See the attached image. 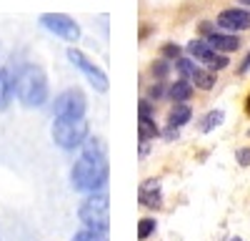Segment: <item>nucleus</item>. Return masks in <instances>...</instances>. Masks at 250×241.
<instances>
[{
	"instance_id": "nucleus-1",
	"label": "nucleus",
	"mask_w": 250,
	"mask_h": 241,
	"mask_svg": "<svg viewBox=\"0 0 250 241\" xmlns=\"http://www.w3.org/2000/svg\"><path fill=\"white\" fill-rule=\"evenodd\" d=\"M83 156L75 161V166L70 169V184L75 191L83 193H95L103 191L108 181V153L100 138L88 136L85 144L80 146Z\"/></svg>"
},
{
	"instance_id": "nucleus-2",
	"label": "nucleus",
	"mask_w": 250,
	"mask_h": 241,
	"mask_svg": "<svg viewBox=\"0 0 250 241\" xmlns=\"http://www.w3.org/2000/svg\"><path fill=\"white\" fill-rule=\"evenodd\" d=\"M13 93L25 108H38L48 100V78L43 68L35 63L20 66V71L13 75Z\"/></svg>"
},
{
	"instance_id": "nucleus-3",
	"label": "nucleus",
	"mask_w": 250,
	"mask_h": 241,
	"mask_svg": "<svg viewBox=\"0 0 250 241\" xmlns=\"http://www.w3.org/2000/svg\"><path fill=\"white\" fill-rule=\"evenodd\" d=\"M78 216H80V221H83V226H85V229L108 234V229H110V201H108V193L105 191L90 193L80 204Z\"/></svg>"
},
{
	"instance_id": "nucleus-4",
	"label": "nucleus",
	"mask_w": 250,
	"mask_h": 241,
	"mask_svg": "<svg viewBox=\"0 0 250 241\" xmlns=\"http://www.w3.org/2000/svg\"><path fill=\"white\" fill-rule=\"evenodd\" d=\"M85 138H88V123H85V118H55L53 120V141L60 146V148H65V151H75L80 148L83 144H85Z\"/></svg>"
},
{
	"instance_id": "nucleus-5",
	"label": "nucleus",
	"mask_w": 250,
	"mask_h": 241,
	"mask_svg": "<svg viewBox=\"0 0 250 241\" xmlns=\"http://www.w3.org/2000/svg\"><path fill=\"white\" fill-rule=\"evenodd\" d=\"M85 96H83V91L78 88H68L62 91L55 100H53V113L55 118H85Z\"/></svg>"
},
{
	"instance_id": "nucleus-6",
	"label": "nucleus",
	"mask_w": 250,
	"mask_h": 241,
	"mask_svg": "<svg viewBox=\"0 0 250 241\" xmlns=\"http://www.w3.org/2000/svg\"><path fill=\"white\" fill-rule=\"evenodd\" d=\"M68 60H70V63L83 73V75H85L88 78V83L95 88V91H100V93H105L108 91V75L105 73H103L95 63H93V60L85 55V53H83V50H78V48H68Z\"/></svg>"
},
{
	"instance_id": "nucleus-7",
	"label": "nucleus",
	"mask_w": 250,
	"mask_h": 241,
	"mask_svg": "<svg viewBox=\"0 0 250 241\" xmlns=\"http://www.w3.org/2000/svg\"><path fill=\"white\" fill-rule=\"evenodd\" d=\"M40 25H45L50 33H55L62 40H68V43H75V40L80 38L78 23L65 13H43L40 15Z\"/></svg>"
},
{
	"instance_id": "nucleus-8",
	"label": "nucleus",
	"mask_w": 250,
	"mask_h": 241,
	"mask_svg": "<svg viewBox=\"0 0 250 241\" xmlns=\"http://www.w3.org/2000/svg\"><path fill=\"white\" fill-rule=\"evenodd\" d=\"M188 53H190V58H195V60H203L210 71H223V68L230 66L223 53H218L215 48L208 46V40H193V43H188Z\"/></svg>"
},
{
	"instance_id": "nucleus-9",
	"label": "nucleus",
	"mask_w": 250,
	"mask_h": 241,
	"mask_svg": "<svg viewBox=\"0 0 250 241\" xmlns=\"http://www.w3.org/2000/svg\"><path fill=\"white\" fill-rule=\"evenodd\" d=\"M218 25L223 30H248L250 28V10H243V8H228L218 15Z\"/></svg>"
},
{
	"instance_id": "nucleus-10",
	"label": "nucleus",
	"mask_w": 250,
	"mask_h": 241,
	"mask_svg": "<svg viewBox=\"0 0 250 241\" xmlns=\"http://www.w3.org/2000/svg\"><path fill=\"white\" fill-rule=\"evenodd\" d=\"M138 201H140V206H145V209H160V204H163L160 181L158 178L143 181L140 189H138Z\"/></svg>"
},
{
	"instance_id": "nucleus-11",
	"label": "nucleus",
	"mask_w": 250,
	"mask_h": 241,
	"mask_svg": "<svg viewBox=\"0 0 250 241\" xmlns=\"http://www.w3.org/2000/svg\"><path fill=\"white\" fill-rule=\"evenodd\" d=\"M208 46H210V48H215L218 53H233V50H238L240 40H238V35L210 33V35H208Z\"/></svg>"
},
{
	"instance_id": "nucleus-12",
	"label": "nucleus",
	"mask_w": 250,
	"mask_h": 241,
	"mask_svg": "<svg viewBox=\"0 0 250 241\" xmlns=\"http://www.w3.org/2000/svg\"><path fill=\"white\" fill-rule=\"evenodd\" d=\"M190 118H193V108L185 106V103H178V106H173L170 113H168V128H175V131H178V128L185 126Z\"/></svg>"
},
{
	"instance_id": "nucleus-13",
	"label": "nucleus",
	"mask_w": 250,
	"mask_h": 241,
	"mask_svg": "<svg viewBox=\"0 0 250 241\" xmlns=\"http://www.w3.org/2000/svg\"><path fill=\"white\" fill-rule=\"evenodd\" d=\"M168 96L175 100V103H185V100L193 96V86H190V80H185V78L175 80L173 86H168Z\"/></svg>"
},
{
	"instance_id": "nucleus-14",
	"label": "nucleus",
	"mask_w": 250,
	"mask_h": 241,
	"mask_svg": "<svg viewBox=\"0 0 250 241\" xmlns=\"http://www.w3.org/2000/svg\"><path fill=\"white\" fill-rule=\"evenodd\" d=\"M10 98H13V75L5 68H0V111L8 108Z\"/></svg>"
},
{
	"instance_id": "nucleus-15",
	"label": "nucleus",
	"mask_w": 250,
	"mask_h": 241,
	"mask_svg": "<svg viewBox=\"0 0 250 241\" xmlns=\"http://www.w3.org/2000/svg\"><path fill=\"white\" fill-rule=\"evenodd\" d=\"M193 86H198V88H203V91H210L213 86H215V75L210 73V71H205V68H198L195 66V71H193V75L188 78Z\"/></svg>"
},
{
	"instance_id": "nucleus-16",
	"label": "nucleus",
	"mask_w": 250,
	"mask_h": 241,
	"mask_svg": "<svg viewBox=\"0 0 250 241\" xmlns=\"http://www.w3.org/2000/svg\"><path fill=\"white\" fill-rule=\"evenodd\" d=\"M160 131H158V126H155V120L150 118V116H140L138 118V136H140V141H150V138H155Z\"/></svg>"
},
{
	"instance_id": "nucleus-17",
	"label": "nucleus",
	"mask_w": 250,
	"mask_h": 241,
	"mask_svg": "<svg viewBox=\"0 0 250 241\" xmlns=\"http://www.w3.org/2000/svg\"><path fill=\"white\" fill-rule=\"evenodd\" d=\"M223 120H225V113H223V111H210V113L200 120V131H203V133H210V131H215L218 126H223Z\"/></svg>"
},
{
	"instance_id": "nucleus-18",
	"label": "nucleus",
	"mask_w": 250,
	"mask_h": 241,
	"mask_svg": "<svg viewBox=\"0 0 250 241\" xmlns=\"http://www.w3.org/2000/svg\"><path fill=\"white\" fill-rule=\"evenodd\" d=\"M155 226H158L155 218H140V221H138V239L145 241V239H148V236L155 231Z\"/></svg>"
},
{
	"instance_id": "nucleus-19",
	"label": "nucleus",
	"mask_w": 250,
	"mask_h": 241,
	"mask_svg": "<svg viewBox=\"0 0 250 241\" xmlns=\"http://www.w3.org/2000/svg\"><path fill=\"white\" fill-rule=\"evenodd\" d=\"M73 241H108V234H100V231H90V229H83L73 236Z\"/></svg>"
},
{
	"instance_id": "nucleus-20",
	"label": "nucleus",
	"mask_w": 250,
	"mask_h": 241,
	"mask_svg": "<svg viewBox=\"0 0 250 241\" xmlns=\"http://www.w3.org/2000/svg\"><path fill=\"white\" fill-rule=\"evenodd\" d=\"M168 71H170V66L165 63V60H155L153 68H150V73H153L155 78H165V75H168Z\"/></svg>"
},
{
	"instance_id": "nucleus-21",
	"label": "nucleus",
	"mask_w": 250,
	"mask_h": 241,
	"mask_svg": "<svg viewBox=\"0 0 250 241\" xmlns=\"http://www.w3.org/2000/svg\"><path fill=\"white\" fill-rule=\"evenodd\" d=\"M178 55H180V46H173V43L163 46V58H175L178 60Z\"/></svg>"
},
{
	"instance_id": "nucleus-22",
	"label": "nucleus",
	"mask_w": 250,
	"mask_h": 241,
	"mask_svg": "<svg viewBox=\"0 0 250 241\" xmlns=\"http://www.w3.org/2000/svg\"><path fill=\"white\" fill-rule=\"evenodd\" d=\"M165 93H168V88H165L163 83H155V86H150V93H148V96H150L153 100H158V98H163Z\"/></svg>"
},
{
	"instance_id": "nucleus-23",
	"label": "nucleus",
	"mask_w": 250,
	"mask_h": 241,
	"mask_svg": "<svg viewBox=\"0 0 250 241\" xmlns=\"http://www.w3.org/2000/svg\"><path fill=\"white\" fill-rule=\"evenodd\" d=\"M238 161H240V166H250V148H243L238 153Z\"/></svg>"
},
{
	"instance_id": "nucleus-24",
	"label": "nucleus",
	"mask_w": 250,
	"mask_h": 241,
	"mask_svg": "<svg viewBox=\"0 0 250 241\" xmlns=\"http://www.w3.org/2000/svg\"><path fill=\"white\" fill-rule=\"evenodd\" d=\"M150 111H153V106H150V100H140V116H150Z\"/></svg>"
},
{
	"instance_id": "nucleus-25",
	"label": "nucleus",
	"mask_w": 250,
	"mask_h": 241,
	"mask_svg": "<svg viewBox=\"0 0 250 241\" xmlns=\"http://www.w3.org/2000/svg\"><path fill=\"white\" fill-rule=\"evenodd\" d=\"M248 71H250V53H248V55L243 58V63H240V68H238V73H240V75H245Z\"/></svg>"
},
{
	"instance_id": "nucleus-26",
	"label": "nucleus",
	"mask_w": 250,
	"mask_h": 241,
	"mask_svg": "<svg viewBox=\"0 0 250 241\" xmlns=\"http://www.w3.org/2000/svg\"><path fill=\"white\" fill-rule=\"evenodd\" d=\"M238 3H243V5H250V0H238Z\"/></svg>"
},
{
	"instance_id": "nucleus-27",
	"label": "nucleus",
	"mask_w": 250,
	"mask_h": 241,
	"mask_svg": "<svg viewBox=\"0 0 250 241\" xmlns=\"http://www.w3.org/2000/svg\"><path fill=\"white\" fill-rule=\"evenodd\" d=\"M248 113H250V96H248Z\"/></svg>"
},
{
	"instance_id": "nucleus-28",
	"label": "nucleus",
	"mask_w": 250,
	"mask_h": 241,
	"mask_svg": "<svg viewBox=\"0 0 250 241\" xmlns=\"http://www.w3.org/2000/svg\"><path fill=\"white\" fill-rule=\"evenodd\" d=\"M233 241H243V239H238V236H235V239H233Z\"/></svg>"
}]
</instances>
